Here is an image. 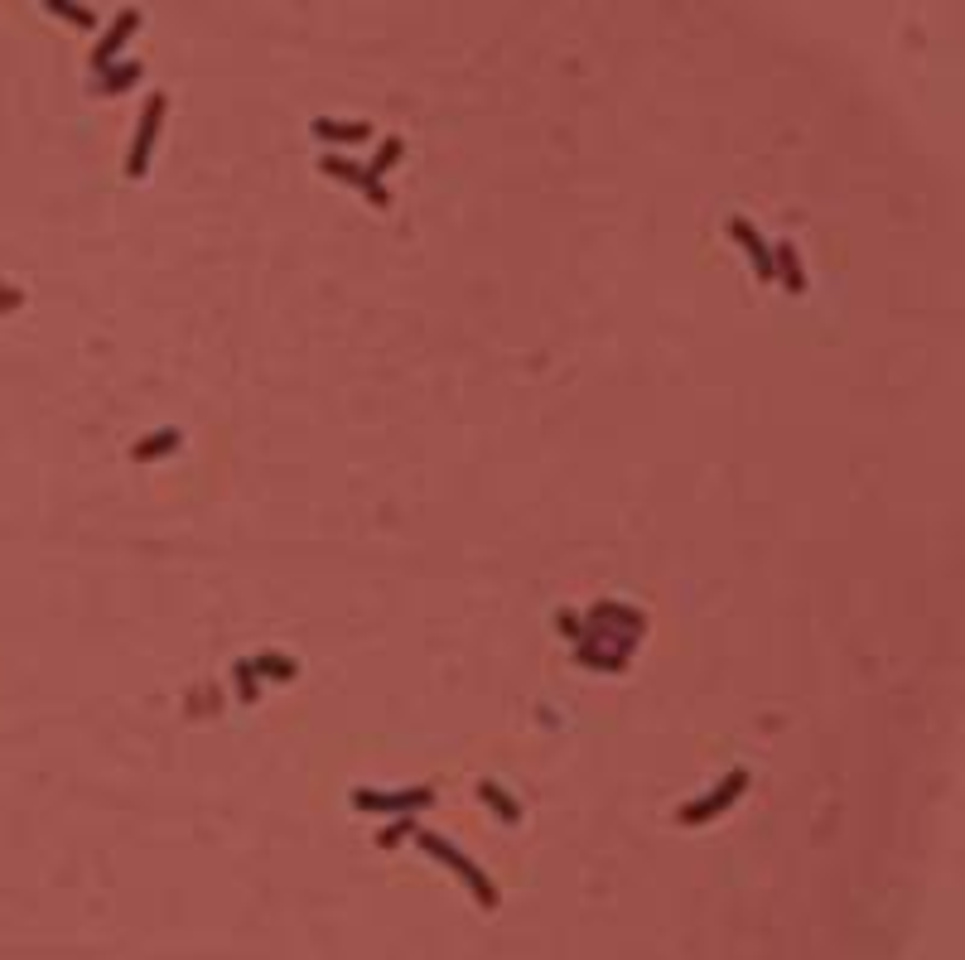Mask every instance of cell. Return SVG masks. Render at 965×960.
<instances>
[{"instance_id": "cell-2", "label": "cell", "mask_w": 965, "mask_h": 960, "mask_svg": "<svg viewBox=\"0 0 965 960\" xmlns=\"http://www.w3.org/2000/svg\"><path fill=\"white\" fill-rule=\"evenodd\" d=\"M160 121H165V92H155V97L145 102V116H140V126H136V145H131V160H126L131 179H140V174H145V160H150V145H155V131H160Z\"/></svg>"}, {"instance_id": "cell-3", "label": "cell", "mask_w": 965, "mask_h": 960, "mask_svg": "<svg viewBox=\"0 0 965 960\" xmlns=\"http://www.w3.org/2000/svg\"><path fill=\"white\" fill-rule=\"evenodd\" d=\"M744 782H748L744 772H734V777H729L724 787H715V796H705V801H695V806H686V811H681V821H690V825L710 821L715 811H724V806H729V801L739 796V787H744Z\"/></svg>"}, {"instance_id": "cell-7", "label": "cell", "mask_w": 965, "mask_h": 960, "mask_svg": "<svg viewBox=\"0 0 965 960\" xmlns=\"http://www.w3.org/2000/svg\"><path fill=\"white\" fill-rule=\"evenodd\" d=\"M430 801V792L420 787V792H401V796H367L358 792V806H367V811H406V806H425Z\"/></svg>"}, {"instance_id": "cell-14", "label": "cell", "mask_w": 965, "mask_h": 960, "mask_svg": "<svg viewBox=\"0 0 965 960\" xmlns=\"http://www.w3.org/2000/svg\"><path fill=\"white\" fill-rule=\"evenodd\" d=\"M15 300H20V295H15V290H5V285H0V309H5V304H15Z\"/></svg>"}, {"instance_id": "cell-13", "label": "cell", "mask_w": 965, "mask_h": 960, "mask_svg": "<svg viewBox=\"0 0 965 960\" xmlns=\"http://www.w3.org/2000/svg\"><path fill=\"white\" fill-rule=\"evenodd\" d=\"M411 830H415V821H396L391 830H382V845H386V850H391V845H401V840H406Z\"/></svg>"}, {"instance_id": "cell-8", "label": "cell", "mask_w": 965, "mask_h": 960, "mask_svg": "<svg viewBox=\"0 0 965 960\" xmlns=\"http://www.w3.org/2000/svg\"><path fill=\"white\" fill-rule=\"evenodd\" d=\"M44 5H49V10H58V15H68L73 25H83V29L97 25V20H92V10H87V5H78V0H44Z\"/></svg>"}, {"instance_id": "cell-5", "label": "cell", "mask_w": 965, "mask_h": 960, "mask_svg": "<svg viewBox=\"0 0 965 960\" xmlns=\"http://www.w3.org/2000/svg\"><path fill=\"white\" fill-rule=\"evenodd\" d=\"M136 25H140V15H136V10H121V15H116V25L107 29V39L97 44V54H92V63H97V68H107L111 58H116V49H121V44L131 39V34H136Z\"/></svg>"}, {"instance_id": "cell-11", "label": "cell", "mask_w": 965, "mask_h": 960, "mask_svg": "<svg viewBox=\"0 0 965 960\" xmlns=\"http://www.w3.org/2000/svg\"><path fill=\"white\" fill-rule=\"evenodd\" d=\"M140 78V63H126V68H116V73H107V92H121V87H131Z\"/></svg>"}, {"instance_id": "cell-4", "label": "cell", "mask_w": 965, "mask_h": 960, "mask_svg": "<svg viewBox=\"0 0 965 960\" xmlns=\"http://www.w3.org/2000/svg\"><path fill=\"white\" fill-rule=\"evenodd\" d=\"M324 169H329L333 179H343V184H358L362 193H372V198H377V208H386V203H391V193L382 189V179H372V169H358V165H348V160H324Z\"/></svg>"}, {"instance_id": "cell-9", "label": "cell", "mask_w": 965, "mask_h": 960, "mask_svg": "<svg viewBox=\"0 0 965 960\" xmlns=\"http://www.w3.org/2000/svg\"><path fill=\"white\" fill-rule=\"evenodd\" d=\"M734 237H744V242H748V256H753V266H763V275H772V256L763 251V242H753L748 222H734Z\"/></svg>"}, {"instance_id": "cell-6", "label": "cell", "mask_w": 965, "mask_h": 960, "mask_svg": "<svg viewBox=\"0 0 965 960\" xmlns=\"http://www.w3.org/2000/svg\"><path fill=\"white\" fill-rule=\"evenodd\" d=\"M314 136L319 140H343V145H358V140L372 136L367 121H314Z\"/></svg>"}, {"instance_id": "cell-12", "label": "cell", "mask_w": 965, "mask_h": 960, "mask_svg": "<svg viewBox=\"0 0 965 960\" xmlns=\"http://www.w3.org/2000/svg\"><path fill=\"white\" fill-rule=\"evenodd\" d=\"M396 160H401V140H386L382 155L372 160V179H382V169H386V165H396Z\"/></svg>"}, {"instance_id": "cell-1", "label": "cell", "mask_w": 965, "mask_h": 960, "mask_svg": "<svg viewBox=\"0 0 965 960\" xmlns=\"http://www.w3.org/2000/svg\"><path fill=\"white\" fill-rule=\"evenodd\" d=\"M420 845H425V850L435 854V859H440L444 869H449V874H454V878H459V883H464V888H469V893H473V898H478V903H483V907H497V888H493V878L483 874V869L473 864L469 854H464V850H454L449 840H440V835H430V830L420 835Z\"/></svg>"}, {"instance_id": "cell-10", "label": "cell", "mask_w": 965, "mask_h": 960, "mask_svg": "<svg viewBox=\"0 0 965 960\" xmlns=\"http://www.w3.org/2000/svg\"><path fill=\"white\" fill-rule=\"evenodd\" d=\"M483 801H493V806H497V816H502V821H517V806H512V801L502 796V787H493V782H488V787H483Z\"/></svg>"}]
</instances>
